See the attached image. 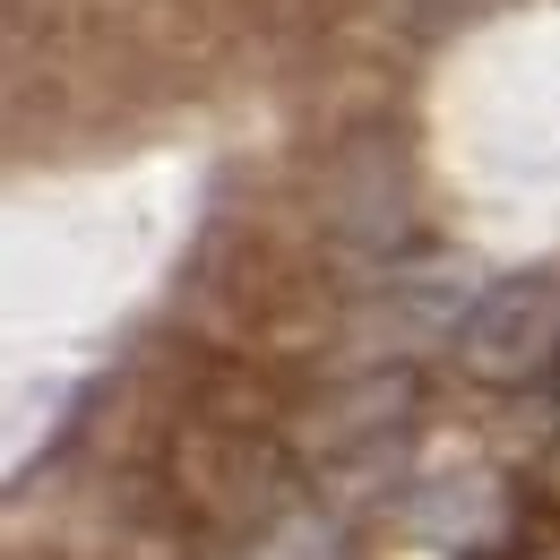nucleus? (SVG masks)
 Instances as JSON below:
<instances>
[{
	"mask_svg": "<svg viewBox=\"0 0 560 560\" xmlns=\"http://www.w3.org/2000/svg\"><path fill=\"white\" fill-rule=\"evenodd\" d=\"M552 346H560V284L552 277L483 284V302L457 328V353H466L475 380H526V371L552 362Z\"/></svg>",
	"mask_w": 560,
	"mask_h": 560,
	"instance_id": "1",
	"label": "nucleus"
},
{
	"mask_svg": "<svg viewBox=\"0 0 560 560\" xmlns=\"http://www.w3.org/2000/svg\"><path fill=\"white\" fill-rule=\"evenodd\" d=\"M406 397H415V388H406L397 371H371V380L337 388L328 406H311V415H302V440H311V448H353V440H380L388 422L406 415Z\"/></svg>",
	"mask_w": 560,
	"mask_h": 560,
	"instance_id": "2",
	"label": "nucleus"
}]
</instances>
